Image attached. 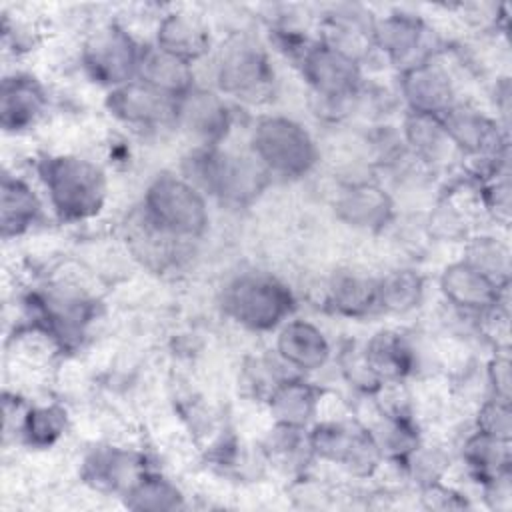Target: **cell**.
Returning <instances> with one entry per match:
<instances>
[{
  "mask_svg": "<svg viewBox=\"0 0 512 512\" xmlns=\"http://www.w3.org/2000/svg\"><path fill=\"white\" fill-rule=\"evenodd\" d=\"M38 174L60 220H90L104 208L108 180L96 162L78 154L46 156L38 164Z\"/></svg>",
  "mask_w": 512,
  "mask_h": 512,
  "instance_id": "1",
  "label": "cell"
},
{
  "mask_svg": "<svg viewBox=\"0 0 512 512\" xmlns=\"http://www.w3.org/2000/svg\"><path fill=\"white\" fill-rule=\"evenodd\" d=\"M142 218L172 240H196L208 228V204L188 178L160 174L146 186Z\"/></svg>",
  "mask_w": 512,
  "mask_h": 512,
  "instance_id": "2",
  "label": "cell"
},
{
  "mask_svg": "<svg viewBox=\"0 0 512 512\" xmlns=\"http://www.w3.org/2000/svg\"><path fill=\"white\" fill-rule=\"evenodd\" d=\"M186 176L196 188L228 204H246L256 198L268 182V172L252 156L202 146L184 164Z\"/></svg>",
  "mask_w": 512,
  "mask_h": 512,
  "instance_id": "3",
  "label": "cell"
},
{
  "mask_svg": "<svg viewBox=\"0 0 512 512\" xmlns=\"http://www.w3.org/2000/svg\"><path fill=\"white\" fill-rule=\"evenodd\" d=\"M250 152L270 176L282 178H300L318 160V148L310 132L286 116L260 118L252 128Z\"/></svg>",
  "mask_w": 512,
  "mask_h": 512,
  "instance_id": "4",
  "label": "cell"
},
{
  "mask_svg": "<svg viewBox=\"0 0 512 512\" xmlns=\"http://www.w3.org/2000/svg\"><path fill=\"white\" fill-rule=\"evenodd\" d=\"M222 306L240 326L254 332H268L288 320L294 298L288 286L272 274L242 272L224 288Z\"/></svg>",
  "mask_w": 512,
  "mask_h": 512,
  "instance_id": "5",
  "label": "cell"
},
{
  "mask_svg": "<svg viewBox=\"0 0 512 512\" xmlns=\"http://www.w3.org/2000/svg\"><path fill=\"white\" fill-rule=\"evenodd\" d=\"M216 86L222 94L248 104L266 100L274 86L266 52L250 38H230L216 60Z\"/></svg>",
  "mask_w": 512,
  "mask_h": 512,
  "instance_id": "6",
  "label": "cell"
},
{
  "mask_svg": "<svg viewBox=\"0 0 512 512\" xmlns=\"http://www.w3.org/2000/svg\"><path fill=\"white\" fill-rule=\"evenodd\" d=\"M440 120L456 150H460L472 162H482L484 174H500V166L506 164L508 140L500 130L498 120L474 106H464L458 102L444 112Z\"/></svg>",
  "mask_w": 512,
  "mask_h": 512,
  "instance_id": "7",
  "label": "cell"
},
{
  "mask_svg": "<svg viewBox=\"0 0 512 512\" xmlns=\"http://www.w3.org/2000/svg\"><path fill=\"white\" fill-rule=\"evenodd\" d=\"M142 48L126 28L104 24L86 38L80 58L86 74L112 90L136 80Z\"/></svg>",
  "mask_w": 512,
  "mask_h": 512,
  "instance_id": "8",
  "label": "cell"
},
{
  "mask_svg": "<svg viewBox=\"0 0 512 512\" xmlns=\"http://www.w3.org/2000/svg\"><path fill=\"white\" fill-rule=\"evenodd\" d=\"M308 444L314 454L340 464L356 476H370L382 456L372 432L356 422L332 420L318 424Z\"/></svg>",
  "mask_w": 512,
  "mask_h": 512,
  "instance_id": "9",
  "label": "cell"
},
{
  "mask_svg": "<svg viewBox=\"0 0 512 512\" xmlns=\"http://www.w3.org/2000/svg\"><path fill=\"white\" fill-rule=\"evenodd\" d=\"M302 76L310 88L328 102H338L358 92L362 74L358 58L326 42H312L300 54Z\"/></svg>",
  "mask_w": 512,
  "mask_h": 512,
  "instance_id": "10",
  "label": "cell"
},
{
  "mask_svg": "<svg viewBox=\"0 0 512 512\" xmlns=\"http://www.w3.org/2000/svg\"><path fill=\"white\" fill-rule=\"evenodd\" d=\"M106 108L116 120L128 126L160 128L166 124H176L178 100L136 78L112 88L106 96Z\"/></svg>",
  "mask_w": 512,
  "mask_h": 512,
  "instance_id": "11",
  "label": "cell"
},
{
  "mask_svg": "<svg viewBox=\"0 0 512 512\" xmlns=\"http://www.w3.org/2000/svg\"><path fill=\"white\" fill-rule=\"evenodd\" d=\"M176 124L200 140L202 146H218L232 126V112L222 96L194 88L178 100Z\"/></svg>",
  "mask_w": 512,
  "mask_h": 512,
  "instance_id": "12",
  "label": "cell"
},
{
  "mask_svg": "<svg viewBox=\"0 0 512 512\" xmlns=\"http://www.w3.org/2000/svg\"><path fill=\"white\" fill-rule=\"evenodd\" d=\"M440 290L454 308L482 314L500 304L506 288L498 286L492 278L466 260H458L448 264L440 274Z\"/></svg>",
  "mask_w": 512,
  "mask_h": 512,
  "instance_id": "13",
  "label": "cell"
},
{
  "mask_svg": "<svg viewBox=\"0 0 512 512\" xmlns=\"http://www.w3.org/2000/svg\"><path fill=\"white\" fill-rule=\"evenodd\" d=\"M426 26L420 18L408 14H392L374 22L372 44H376L394 64L412 68L432 60L426 48Z\"/></svg>",
  "mask_w": 512,
  "mask_h": 512,
  "instance_id": "14",
  "label": "cell"
},
{
  "mask_svg": "<svg viewBox=\"0 0 512 512\" xmlns=\"http://www.w3.org/2000/svg\"><path fill=\"white\" fill-rule=\"evenodd\" d=\"M400 90L410 112L414 114L440 118L456 104L450 76L432 60L406 68L402 72Z\"/></svg>",
  "mask_w": 512,
  "mask_h": 512,
  "instance_id": "15",
  "label": "cell"
},
{
  "mask_svg": "<svg viewBox=\"0 0 512 512\" xmlns=\"http://www.w3.org/2000/svg\"><path fill=\"white\" fill-rule=\"evenodd\" d=\"M278 356L292 368L312 372L330 358V342L324 332L308 320H286L276 336Z\"/></svg>",
  "mask_w": 512,
  "mask_h": 512,
  "instance_id": "16",
  "label": "cell"
},
{
  "mask_svg": "<svg viewBox=\"0 0 512 512\" xmlns=\"http://www.w3.org/2000/svg\"><path fill=\"white\" fill-rule=\"evenodd\" d=\"M42 84L28 74L6 76L0 94V122L6 132H22L38 122L46 108Z\"/></svg>",
  "mask_w": 512,
  "mask_h": 512,
  "instance_id": "17",
  "label": "cell"
},
{
  "mask_svg": "<svg viewBox=\"0 0 512 512\" xmlns=\"http://www.w3.org/2000/svg\"><path fill=\"white\" fill-rule=\"evenodd\" d=\"M154 46L192 64L210 50V32L200 16L170 12L158 22Z\"/></svg>",
  "mask_w": 512,
  "mask_h": 512,
  "instance_id": "18",
  "label": "cell"
},
{
  "mask_svg": "<svg viewBox=\"0 0 512 512\" xmlns=\"http://www.w3.org/2000/svg\"><path fill=\"white\" fill-rule=\"evenodd\" d=\"M136 78L176 100L194 90L192 64L160 50L158 46L142 48Z\"/></svg>",
  "mask_w": 512,
  "mask_h": 512,
  "instance_id": "19",
  "label": "cell"
},
{
  "mask_svg": "<svg viewBox=\"0 0 512 512\" xmlns=\"http://www.w3.org/2000/svg\"><path fill=\"white\" fill-rule=\"evenodd\" d=\"M336 212L340 220L354 228L380 230L392 216V200L380 186L356 182L340 192Z\"/></svg>",
  "mask_w": 512,
  "mask_h": 512,
  "instance_id": "20",
  "label": "cell"
},
{
  "mask_svg": "<svg viewBox=\"0 0 512 512\" xmlns=\"http://www.w3.org/2000/svg\"><path fill=\"white\" fill-rule=\"evenodd\" d=\"M40 200L32 186L20 176L4 172L0 186V226L2 236L14 238L28 232L40 218Z\"/></svg>",
  "mask_w": 512,
  "mask_h": 512,
  "instance_id": "21",
  "label": "cell"
},
{
  "mask_svg": "<svg viewBox=\"0 0 512 512\" xmlns=\"http://www.w3.org/2000/svg\"><path fill=\"white\" fill-rule=\"evenodd\" d=\"M362 358L368 370L382 380H400L412 372L414 350L406 338L394 330L376 332L364 346Z\"/></svg>",
  "mask_w": 512,
  "mask_h": 512,
  "instance_id": "22",
  "label": "cell"
},
{
  "mask_svg": "<svg viewBox=\"0 0 512 512\" xmlns=\"http://www.w3.org/2000/svg\"><path fill=\"white\" fill-rule=\"evenodd\" d=\"M328 304L342 316H366L378 306V280L354 270H340L328 282Z\"/></svg>",
  "mask_w": 512,
  "mask_h": 512,
  "instance_id": "23",
  "label": "cell"
},
{
  "mask_svg": "<svg viewBox=\"0 0 512 512\" xmlns=\"http://www.w3.org/2000/svg\"><path fill=\"white\" fill-rule=\"evenodd\" d=\"M268 408L278 426L302 430L318 410L316 388L298 378L282 380L272 386Z\"/></svg>",
  "mask_w": 512,
  "mask_h": 512,
  "instance_id": "24",
  "label": "cell"
},
{
  "mask_svg": "<svg viewBox=\"0 0 512 512\" xmlns=\"http://www.w3.org/2000/svg\"><path fill=\"white\" fill-rule=\"evenodd\" d=\"M140 464V458L132 452L118 448H100L86 458L84 472L88 482L98 488L128 492L134 482L144 474L140 470Z\"/></svg>",
  "mask_w": 512,
  "mask_h": 512,
  "instance_id": "25",
  "label": "cell"
},
{
  "mask_svg": "<svg viewBox=\"0 0 512 512\" xmlns=\"http://www.w3.org/2000/svg\"><path fill=\"white\" fill-rule=\"evenodd\" d=\"M464 460L478 480L490 484L510 474V442L476 430L464 444Z\"/></svg>",
  "mask_w": 512,
  "mask_h": 512,
  "instance_id": "26",
  "label": "cell"
},
{
  "mask_svg": "<svg viewBox=\"0 0 512 512\" xmlns=\"http://www.w3.org/2000/svg\"><path fill=\"white\" fill-rule=\"evenodd\" d=\"M404 138L412 152L424 162H438L454 148L438 116L410 112L404 122Z\"/></svg>",
  "mask_w": 512,
  "mask_h": 512,
  "instance_id": "27",
  "label": "cell"
},
{
  "mask_svg": "<svg viewBox=\"0 0 512 512\" xmlns=\"http://www.w3.org/2000/svg\"><path fill=\"white\" fill-rule=\"evenodd\" d=\"M126 506L132 510H176L184 506V496L170 480L144 472L126 492Z\"/></svg>",
  "mask_w": 512,
  "mask_h": 512,
  "instance_id": "28",
  "label": "cell"
},
{
  "mask_svg": "<svg viewBox=\"0 0 512 512\" xmlns=\"http://www.w3.org/2000/svg\"><path fill=\"white\" fill-rule=\"evenodd\" d=\"M424 280L414 270H396L378 280V306L390 312H408L418 306Z\"/></svg>",
  "mask_w": 512,
  "mask_h": 512,
  "instance_id": "29",
  "label": "cell"
},
{
  "mask_svg": "<svg viewBox=\"0 0 512 512\" xmlns=\"http://www.w3.org/2000/svg\"><path fill=\"white\" fill-rule=\"evenodd\" d=\"M488 278H492L498 286H508L510 276V250L504 242L494 236H478L470 240L466 246V256L462 258Z\"/></svg>",
  "mask_w": 512,
  "mask_h": 512,
  "instance_id": "30",
  "label": "cell"
},
{
  "mask_svg": "<svg viewBox=\"0 0 512 512\" xmlns=\"http://www.w3.org/2000/svg\"><path fill=\"white\" fill-rule=\"evenodd\" d=\"M66 424V414L58 406L30 408L22 418V432L30 444L50 446L62 432Z\"/></svg>",
  "mask_w": 512,
  "mask_h": 512,
  "instance_id": "31",
  "label": "cell"
},
{
  "mask_svg": "<svg viewBox=\"0 0 512 512\" xmlns=\"http://www.w3.org/2000/svg\"><path fill=\"white\" fill-rule=\"evenodd\" d=\"M476 430L488 436H494L498 440H508L512 438V416H510V402L490 398L486 400L476 418Z\"/></svg>",
  "mask_w": 512,
  "mask_h": 512,
  "instance_id": "32",
  "label": "cell"
},
{
  "mask_svg": "<svg viewBox=\"0 0 512 512\" xmlns=\"http://www.w3.org/2000/svg\"><path fill=\"white\" fill-rule=\"evenodd\" d=\"M488 382L492 386V398L510 402V360L508 354H496L488 364Z\"/></svg>",
  "mask_w": 512,
  "mask_h": 512,
  "instance_id": "33",
  "label": "cell"
}]
</instances>
